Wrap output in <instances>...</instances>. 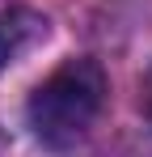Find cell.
Masks as SVG:
<instances>
[{
	"label": "cell",
	"mask_w": 152,
	"mask_h": 157,
	"mask_svg": "<svg viewBox=\"0 0 152 157\" xmlns=\"http://www.w3.org/2000/svg\"><path fill=\"white\" fill-rule=\"evenodd\" d=\"M106 102V72L97 59H68L30 94V128L51 149L76 144Z\"/></svg>",
	"instance_id": "1"
},
{
	"label": "cell",
	"mask_w": 152,
	"mask_h": 157,
	"mask_svg": "<svg viewBox=\"0 0 152 157\" xmlns=\"http://www.w3.org/2000/svg\"><path fill=\"white\" fill-rule=\"evenodd\" d=\"M42 34H47V21H38L34 13H25V9H0V68L13 64Z\"/></svg>",
	"instance_id": "2"
},
{
	"label": "cell",
	"mask_w": 152,
	"mask_h": 157,
	"mask_svg": "<svg viewBox=\"0 0 152 157\" xmlns=\"http://www.w3.org/2000/svg\"><path fill=\"white\" fill-rule=\"evenodd\" d=\"M144 110H148V119H152V68H148V77H144Z\"/></svg>",
	"instance_id": "3"
}]
</instances>
